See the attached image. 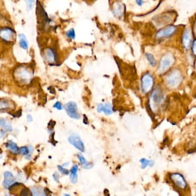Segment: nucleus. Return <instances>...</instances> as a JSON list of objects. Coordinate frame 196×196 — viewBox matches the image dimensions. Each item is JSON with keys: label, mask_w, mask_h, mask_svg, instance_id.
Here are the masks:
<instances>
[{"label": "nucleus", "mask_w": 196, "mask_h": 196, "mask_svg": "<svg viewBox=\"0 0 196 196\" xmlns=\"http://www.w3.org/2000/svg\"><path fill=\"white\" fill-rule=\"evenodd\" d=\"M169 178L175 190L178 192H186L188 190V183L184 176L180 173H171L169 175Z\"/></svg>", "instance_id": "f257e3e1"}, {"label": "nucleus", "mask_w": 196, "mask_h": 196, "mask_svg": "<svg viewBox=\"0 0 196 196\" xmlns=\"http://www.w3.org/2000/svg\"><path fill=\"white\" fill-rule=\"evenodd\" d=\"M183 76L180 70L174 69L170 71L165 77V82L169 88L176 89L182 82Z\"/></svg>", "instance_id": "f03ea898"}, {"label": "nucleus", "mask_w": 196, "mask_h": 196, "mask_svg": "<svg viewBox=\"0 0 196 196\" xmlns=\"http://www.w3.org/2000/svg\"><path fill=\"white\" fill-rule=\"evenodd\" d=\"M174 57L172 53H166L161 58L158 72L160 74L165 73L168 71L174 63Z\"/></svg>", "instance_id": "7ed1b4c3"}, {"label": "nucleus", "mask_w": 196, "mask_h": 196, "mask_svg": "<svg viewBox=\"0 0 196 196\" xmlns=\"http://www.w3.org/2000/svg\"><path fill=\"white\" fill-rule=\"evenodd\" d=\"M15 77L23 83H28L32 77V71L25 66H19L15 71Z\"/></svg>", "instance_id": "20e7f679"}, {"label": "nucleus", "mask_w": 196, "mask_h": 196, "mask_svg": "<svg viewBox=\"0 0 196 196\" xmlns=\"http://www.w3.org/2000/svg\"><path fill=\"white\" fill-rule=\"evenodd\" d=\"M16 33L13 29L9 27L0 28V39L5 43H12L15 41Z\"/></svg>", "instance_id": "39448f33"}, {"label": "nucleus", "mask_w": 196, "mask_h": 196, "mask_svg": "<svg viewBox=\"0 0 196 196\" xmlns=\"http://www.w3.org/2000/svg\"><path fill=\"white\" fill-rule=\"evenodd\" d=\"M154 83V78L148 73L144 74L141 78V87L144 94L148 93L152 89Z\"/></svg>", "instance_id": "423d86ee"}, {"label": "nucleus", "mask_w": 196, "mask_h": 196, "mask_svg": "<svg viewBox=\"0 0 196 196\" xmlns=\"http://www.w3.org/2000/svg\"><path fill=\"white\" fill-rule=\"evenodd\" d=\"M177 28L174 25H168L165 27L160 29L156 35V37L158 39L167 38L172 36L176 32Z\"/></svg>", "instance_id": "0eeeda50"}, {"label": "nucleus", "mask_w": 196, "mask_h": 196, "mask_svg": "<svg viewBox=\"0 0 196 196\" xmlns=\"http://www.w3.org/2000/svg\"><path fill=\"white\" fill-rule=\"evenodd\" d=\"M164 95L162 92L159 87H156L153 90L150 96V100L152 101L156 107L160 106L164 101Z\"/></svg>", "instance_id": "6e6552de"}, {"label": "nucleus", "mask_w": 196, "mask_h": 196, "mask_svg": "<svg viewBox=\"0 0 196 196\" xmlns=\"http://www.w3.org/2000/svg\"><path fill=\"white\" fill-rule=\"evenodd\" d=\"M65 109L67 114L72 119H79L80 118V114L78 113L77 106L75 102H68L65 106Z\"/></svg>", "instance_id": "1a4fd4ad"}, {"label": "nucleus", "mask_w": 196, "mask_h": 196, "mask_svg": "<svg viewBox=\"0 0 196 196\" xmlns=\"http://www.w3.org/2000/svg\"><path fill=\"white\" fill-rule=\"evenodd\" d=\"M68 142L71 144H72V146L76 148L78 150L81 152H84L85 150L84 143L81 141L79 135L77 134L71 135L68 138Z\"/></svg>", "instance_id": "9d476101"}, {"label": "nucleus", "mask_w": 196, "mask_h": 196, "mask_svg": "<svg viewBox=\"0 0 196 196\" xmlns=\"http://www.w3.org/2000/svg\"><path fill=\"white\" fill-rule=\"evenodd\" d=\"M182 43L185 49H189L192 44V32L190 29H185L182 35Z\"/></svg>", "instance_id": "9b49d317"}, {"label": "nucleus", "mask_w": 196, "mask_h": 196, "mask_svg": "<svg viewBox=\"0 0 196 196\" xmlns=\"http://www.w3.org/2000/svg\"><path fill=\"white\" fill-rule=\"evenodd\" d=\"M44 56L49 63H56L57 60V55L56 51L52 48H47L44 51Z\"/></svg>", "instance_id": "f8f14e48"}, {"label": "nucleus", "mask_w": 196, "mask_h": 196, "mask_svg": "<svg viewBox=\"0 0 196 196\" xmlns=\"http://www.w3.org/2000/svg\"><path fill=\"white\" fill-rule=\"evenodd\" d=\"M15 182L16 180L12 173L9 172H6L4 173V180L3 182L4 188L9 189L12 185Z\"/></svg>", "instance_id": "ddd939ff"}, {"label": "nucleus", "mask_w": 196, "mask_h": 196, "mask_svg": "<svg viewBox=\"0 0 196 196\" xmlns=\"http://www.w3.org/2000/svg\"><path fill=\"white\" fill-rule=\"evenodd\" d=\"M13 108H15V104L12 101L4 99L0 100V111L13 109Z\"/></svg>", "instance_id": "4468645a"}, {"label": "nucleus", "mask_w": 196, "mask_h": 196, "mask_svg": "<svg viewBox=\"0 0 196 196\" xmlns=\"http://www.w3.org/2000/svg\"><path fill=\"white\" fill-rule=\"evenodd\" d=\"M112 11L114 15L116 17L121 16L123 15L124 11L123 5L119 2H116L115 4L113 5Z\"/></svg>", "instance_id": "2eb2a0df"}, {"label": "nucleus", "mask_w": 196, "mask_h": 196, "mask_svg": "<svg viewBox=\"0 0 196 196\" xmlns=\"http://www.w3.org/2000/svg\"><path fill=\"white\" fill-rule=\"evenodd\" d=\"M77 171L78 166L74 164L70 170V181L72 184H76L77 181Z\"/></svg>", "instance_id": "dca6fc26"}, {"label": "nucleus", "mask_w": 196, "mask_h": 196, "mask_svg": "<svg viewBox=\"0 0 196 196\" xmlns=\"http://www.w3.org/2000/svg\"><path fill=\"white\" fill-rule=\"evenodd\" d=\"M6 147H7L8 150L10 152H12L13 154H17L19 153V148L17 146V144L12 142V140H9L6 144Z\"/></svg>", "instance_id": "f3484780"}, {"label": "nucleus", "mask_w": 196, "mask_h": 196, "mask_svg": "<svg viewBox=\"0 0 196 196\" xmlns=\"http://www.w3.org/2000/svg\"><path fill=\"white\" fill-rule=\"evenodd\" d=\"M19 37L20 39L19 45H20V47L24 50L28 49V42L26 36L23 33H21L19 35Z\"/></svg>", "instance_id": "a211bd4d"}, {"label": "nucleus", "mask_w": 196, "mask_h": 196, "mask_svg": "<svg viewBox=\"0 0 196 196\" xmlns=\"http://www.w3.org/2000/svg\"><path fill=\"white\" fill-rule=\"evenodd\" d=\"M33 151V148L31 147H22L19 148V153L26 156L27 158L31 157V154Z\"/></svg>", "instance_id": "6ab92c4d"}, {"label": "nucleus", "mask_w": 196, "mask_h": 196, "mask_svg": "<svg viewBox=\"0 0 196 196\" xmlns=\"http://www.w3.org/2000/svg\"><path fill=\"white\" fill-rule=\"evenodd\" d=\"M0 127L8 132L12 131V126L6 119H0Z\"/></svg>", "instance_id": "aec40b11"}, {"label": "nucleus", "mask_w": 196, "mask_h": 196, "mask_svg": "<svg viewBox=\"0 0 196 196\" xmlns=\"http://www.w3.org/2000/svg\"><path fill=\"white\" fill-rule=\"evenodd\" d=\"M145 56H146V58L148 61V63L150 65L152 66V67H154L156 66V59L152 54L147 53L145 54Z\"/></svg>", "instance_id": "412c9836"}, {"label": "nucleus", "mask_w": 196, "mask_h": 196, "mask_svg": "<svg viewBox=\"0 0 196 196\" xmlns=\"http://www.w3.org/2000/svg\"><path fill=\"white\" fill-rule=\"evenodd\" d=\"M31 192H32V195L34 196H44L46 195L45 193L43 190V189L42 188H38V187H35V188H32L31 189Z\"/></svg>", "instance_id": "4be33fe9"}, {"label": "nucleus", "mask_w": 196, "mask_h": 196, "mask_svg": "<svg viewBox=\"0 0 196 196\" xmlns=\"http://www.w3.org/2000/svg\"><path fill=\"white\" fill-rule=\"evenodd\" d=\"M140 163L142 164V168L144 169L146 168L148 166H152L154 164V162L151 160H148L145 158H142L140 160Z\"/></svg>", "instance_id": "5701e85b"}, {"label": "nucleus", "mask_w": 196, "mask_h": 196, "mask_svg": "<svg viewBox=\"0 0 196 196\" xmlns=\"http://www.w3.org/2000/svg\"><path fill=\"white\" fill-rule=\"evenodd\" d=\"M103 112H104L105 114H107V115L112 114V106H111V105L110 103L107 102V103H106V104L104 105V106H103Z\"/></svg>", "instance_id": "b1692460"}, {"label": "nucleus", "mask_w": 196, "mask_h": 196, "mask_svg": "<svg viewBox=\"0 0 196 196\" xmlns=\"http://www.w3.org/2000/svg\"><path fill=\"white\" fill-rule=\"evenodd\" d=\"M66 36L71 40H73L76 37V34H75V31L74 30V29L71 28L69 29L68 31H67L66 32Z\"/></svg>", "instance_id": "393cba45"}, {"label": "nucleus", "mask_w": 196, "mask_h": 196, "mask_svg": "<svg viewBox=\"0 0 196 196\" xmlns=\"http://www.w3.org/2000/svg\"><path fill=\"white\" fill-rule=\"evenodd\" d=\"M77 156L78 159H79V160L80 161V164H81V165L82 168H84V166H85L87 164H88V162H87L86 161L85 158H84V156L81 155V154H77Z\"/></svg>", "instance_id": "a878e982"}, {"label": "nucleus", "mask_w": 196, "mask_h": 196, "mask_svg": "<svg viewBox=\"0 0 196 196\" xmlns=\"http://www.w3.org/2000/svg\"><path fill=\"white\" fill-rule=\"evenodd\" d=\"M24 1H25V3H26L27 9L28 11H31L33 7L35 0H24Z\"/></svg>", "instance_id": "bb28decb"}, {"label": "nucleus", "mask_w": 196, "mask_h": 196, "mask_svg": "<svg viewBox=\"0 0 196 196\" xmlns=\"http://www.w3.org/2000/svg\"><path fill=\"white\" fill-rule=\"evenodd\" d=\"M20 195L21 196H32V192H31L27 188H24L21 190Z\"/></svg>", "instance_id": "cd10ccee"}, {"label": "nucleus", "mask_w": 196, "mask_h": 196, "mask_svg": "<svg viewBox=\"0 0 196 196\" xmlns=\"http://www.w3.org/2000/svg\"><path fill=\"white\" fill-rule=\"evenodd\" d=\"M57 168H58V169L60 171V173L61 174H63V175H68L69 174V171L68 170L63 168V166L59 165V166H57Z\"/></svg>", "instance_id": "c85d7f7f"}, {"label": "nucleus", "mask_w": 196, "mask_h": 196, "mask_svg": "<svg viewBox=\"0 0 196 196\" xmlns=\"http://www.w3.org/2000/svg\"><path fill=\"white\" fill-rule=\"evenodd\" d=\"M192 52L193 54L196 56V40H194L192 44Z\"/></svg>", "instance_id": "c756f323"}, {"label": "nucleus", "mask_w": 196, "mask_h": 196, "mask_svg": "<svg viewBox=\"0 0 196 196\" xmlns=\"http://www.w3.org/2000/svg\"><path fill=\"white\" fill-rule=\"evenodd\" d=\"M53 107H54V108H56V109H58V110H61V109H63L62 104H61V102H59V101L56 102V103L54 104Z\"/></svg>", "instance_id": "7c9ffc66"}, {"label": "nucleus", "mask_w": 196, "mask_h": 196, "mask_svg": "<svg viewBox=\"0 0 196 196\" xmlns=\"http://www.w3.org/2000/svg\"><path fill=\"white\" fill-rule=\"evenodd\" d=\"M103 106H104V105H103L102 104H99L98 105V108H97V111H98V112L101 113L102 112H103Z\"/></svg>", "instance_id": "2f4dec72"}, {"label": "nucleus", "mask_w": 196, "mask_h": 196, "mask_svg": "<svg viewBox=\"0 0 196 196\" xmlns=\"http://www.w3.org/2000/svg\"><path fill=\"white\" fill-rule=\"evenodd\" d=\"M53 179L56 181V182H59V175L57 173H55L53 174Z\"/></svg>", "instance_id": "473e14b6"}, {"label": "nucleus", "mask_w": 196, "mask_h": 196, "mask_svg": "<svg viewBox=\"0 0 196 196\" xmlns=\"http://www.w3.org/2000/svg\"><path fill=\"white\" fill-rule=\"evenodd\" d=\"M193 33L194 34V35L196 36V19H195V20L194 21V23H193Z\"/></svg>", "instance_id": "72a5a7b5"}, {"label": "nucleus", "mask_w": 196, "mask_h": 196, "mask_svg": "<svg viewBox=\"0 0 196 196\" xmlns=\"http://www.w3.org/2000/svg\"><path fill=\"white\" fill-rule=\"evenodd\" d=\"M139 6H142L144 4V0H134Z\"/></svg>", "instance_id": "f704fd0d"}, {"label": "nucleus", "mask_w": 196, "mask_h": 196, "mask_svg": "<svg viewBox=\"0 0 196 196\" xmlns=\"http://www.w3.org/2000/svg\"><path fill=\"white\" fill-rule=\"evenodd\" d=\"M27 121L28 122H31L33 121V118H32V116L30 114H28L27 116Z\"/></svg>", "instance_id": "c9c22d12"}, {"label": "nucleus", "mask_w": 196, "mask_h": 196, "mask_svg": "<svg viewBox=\"0 0 196 196\" xmlns=\"http://www.w3.org/2000/svg\"></svg>", "instance_id": "e433bc0d"}]
</instances>
